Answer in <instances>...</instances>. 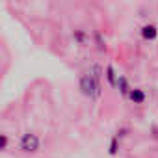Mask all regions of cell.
Masks as SVG:
<instances>
[{
  "mask_svg": "<svg viewBox=\"0 0 158 158\" xmlns=\"http://www.w3.org/2000/svg\"><path fill=\"white\" fill-rule=\"evenodd\" d=\"M80 89H82V93H84L86 97H89V99H97V97L101 95V84L95 80L91 74H84V76L80 78Z\"/></svg>",
  "mask_w": 158,
  "mask_h": 158,
  "instance_id": "obj_1",
  "label": "cell"
},
{
  "mask_svg": "<svg viewBox=\"0 0 158 158\" xmlns=\"http://www.w3.org/2000/svg\"><path fill=\"white\" fill-rule=\"evenodd\" d=\"M21 149L26 151V152H35L39 149V138L35 134H23L21 138Z\"/></svg>",
  "mask_w": 158,
  "mask_h": 158,
  "instance_id": "obj_2",
  "label": "cell"
},
{
  "mask_svg": "<svg viewBox=\"0 0 158 158\" xmlns=\"http://www.w3.org/2000/svg\"><path fill=\"white\" fill-rule=\"evenodd\" d=\"M156 34H158V30H156V26H152V24H147V26L141 28V35H143L145 39H154Z\"/></svg>",
  "mask_w": 158,
  "mask_h": 158,
  "instance_id": "obj_3",
  "label": "cell"
},
{
  "mask_svg": "<svg viewBox=\"0 0 158 158\" xmlns=\"http://www.w3.org/2000/svg\"><path fill=\"white\" fill-rule=\"evenodd\" d=\"M128 97H130L134 102H138V104L145 101V93H143L141 89H132V91H128Z\"/></svg>",
  "mask_w": 158,
  "mask_h": 158,
  "instance_id": "obj_4",
  "label": "cell"
},
{
  "mask_svg": "<svg viewBox=\"0 0 158 158\" xmlns=\"http://www.w3.org/2000/svg\"><path fill=\"white\" fill-rule=\"evenodd\" d=\"M106 76H108V82H110L112 86H117V78H115V73H114V67H112V65L106 67Z\"/></svg>",
  "mask_w": 158,
  "mask_h": 158,
  "instance_id": "obj_5",
  "label": "cell"
},
{
  "mask_svg": "<svg viewBox=\"0 0 158 158\" xmlns=\"http://www.w3.org/2000/svg\"><path fill=\"white\" fill-rule=\"evenodd\" d=\"M117 86H119V89H121V93H128V84H127V78L125 76H119V80H117Z\"/></svg>",
  "mask_w": 158,
  "mask_h": 158,
  "instance_id": "obj_6",
  "label": "cell"
},
{
  "mask_svg": "<svg viewBox=\"0 0 158 158\" xmlns=\"http://www.w3.org/2000/svg\"><path fill=\"white\" fill-rule=\"evenodd\" d=\"M8 147V136L6 134H0V151H4Z\"/></svg>",
  "mask_w": 158,
  "mask_h": 158,
  "instance_id": "obj_7",
  "label": "cell"
},
{
  "mask_svg": "<svg viewBox=\"0 0 158 158\" xmlns=\"http://www.w3.org/2000/svg\"><path fill=\"white\" fill-rule=\"evenodd\" d=\"M117 152V136L112 139V143H110V154H115Z\"/></svg>",
  "mask_w": 158,
  "mask_h": 158,
  "instance_id": "obj_8",
  "label": "cell"
}]
</instances>
